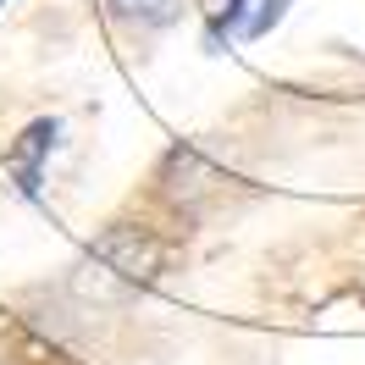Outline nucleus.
Instances as JSON below:
<instances>
[{"instance_id":"obj_6","label":"nucleus","mask_w":365,"mask_h":365,"mask_svg":"<svg viewBox=\"0 0 365 365\" xmlns=\"http://www.w3.org/2000/svg\"><path fill=\"white\" fill-rule=\"evenodd\" d=\"M0 6H6V0H0Z\"/></svg>"},{"instance_id":"obj_3","label":"nucleus","mask_w":365,"mask_h":365,"mask_svg":"<svg viewBox=\"0 0 365 365\" xmlns=\"http://www.w3.org/2000/svg\"><path fill=\"white\" fill-rule=\"evenodd\" d=\"M111 17L116 23H138V28H166L178 11H172V0H111Z\"/></svg>"},{"instance_id":"obj_4","label":"nucleus","mask_w":365,"mask_h":365,"mask_svg":"<svg viewBox=\"0 0 365 365\" xmlns=\"http://www.w3.org/2000/svg\"><path fill=\"white\" fill-rule=\"evenodd\" d=\"M282 11H288V0H266V6L250 17V23H244V39H260L266 28H277V23H282Z\"/></svg>"},{"instance_id":"obj_2","label":"nucleus","mask_w":365,"mask_h":365,"mask_svg":"<svg viewBox=\"0 0 365 365\" xmlns=\"http://www.w3.org/2000/svg\"><path fill=\"white\" fill-rule=\"evenodd\" d=\"M56 138H61V122L56 116H39V122H28L17 144H11V172H17V188H23L28 200L39 194V172H45V155L56 150Z\"/></svg>"},{"instance_id":"obj_1","label":"nucleus","mask_w":365,"mask_h":365,"mask_svg":"<svg viewBox=\"0 0 365 365\" xmlns=\"http://www.w3.org/2000/svg\"><path fill=\"white\" fill-rule=\"evenodd\" d=\"M166 266V244L138 222H111L72 266V294L83 304H128Z\"/></svg>"},{"instance_id":"obj_5","label":"nucleus","mask_w":365,"mask_h":365,"mask_svg":"<svg viewBox=\"0 0 365 365\" xmlns=\"http://www.w3.org/2000/svg\"><path fill=\"white\" fill-rule=\"evenodd\" d=\"M250 6H255V0H227V11L216 17V28H232L238 17H244V11H250Z\"/></svg>"}]
</instances>
